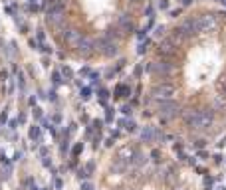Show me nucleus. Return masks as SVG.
Here are the masks:
<instances>
[{"instance_id":"f257e3e1","label":"nucleus","mask_w":226,"mask_h":190,"mask_svg":"<svg viewBox=\"0 0 226 190\" xmlns=\"http://www.w3.org/2000/svg\"><path fill=\"white\" fill-rule=\"evenodd\" d=\"M183 119L187 127L190 129H196V131H202V129H208L214 121V115L212 111H184L183 113Z\"/></svg>"},{"instance_id":"f03ea898","label":"nucleus","mask_w":226,"mask_h":190,"mask_svg":"<svg viewBox=\"0 0 226 190\" xmlns=\"http://www.w3.org/2000/svg\"><path fill=\"white\" fill-rule=\"evenodd\" d=\"M177 95V87L173 83H155L151 87V97L157 101H171Z\"/></svg>"},{"instance_id":"7ed1b4c3","label":"nucleus","mask_w":226,"mask_h":190,"mask_svg":"<svg viewBox=\"0 0 226 190\" xmlns=\"http://www.w3.org/2000/svg\"><path fill=\"white\" fill-rule=\"evenodd\" d=\"M194 22H196V32L198 34H206V32H212V30L216 28L218 20H216L214 14H202V16H196Z\"/></svg>"},{"instance_id":"20e7f679","label":"nucleus","mask_w":226,"mask_h":190,"mask_svg":"<svg viewBox=\"0 0 226 190\" xmlns=\"http://www.w3.org/2000/svg\"><path fill=\"white\" fill-rule=\"evenodd\" d=\"M179 113H180V105L179 103H174L173 99L171 101H161V105H159V115L161 117L173 119V117H177Z\"/></svg>"},{"instance_id":"39448f33","label":"nucleus","mask_w":226,"mask_h":190,"mask_svg":"<svg viewBox=\"0 0 226 190\" xmlns=\"http://www.w3.org/2000/svg\"><path fill=\"white\" fill-rule=\"evenodd\" d=\"M141 139L145 142H153L157 139V131L153 127H145V129H143V133H141Z\"/></svg>"},{"instance_id":"423d86ee","label":"nucleus","mask_w":226,"mask_h":190,"mask_svg":"<svg viewBox=\"0 0 226 190\" xmlns=\"http://www.w3.org/2000/svg\"><path fill=\"white\" fill-rule=\"evenodd\" d=\"M133 155H135V149H133V147H123L121 151L117 152V157H119V158H123V161H131Z\"/></svg>"},{"instance_id":"0eeeda50","label":"nucleus","mask_w":226,"mask_h":190,"mask_svg":"<svg viewBox=\"0 0 226 190\" xmlns=\"http://www.w3.org/2000/svg\"><path fill=\"white\" fill-rule=\"evenodd\" d=\"M131 162H133L135 166H141L143 162H147V157H145V155H141V152H137V151H135V155H133Z\"/></svg>"},{"instance_id":"6e6552de","label":"nucleus","mask_w":226,"mask_h":190,"mask_svg":"<svg viewBox=\"0 0 226 190\" xmlns=\"http://www.w3.org/2000/svg\"><path fill=\"white\" fill-rule=\"evenodd\" d=\"M40 133H42V131H40V127H36V125H34V127H30L28 137L32 139V141H40Z\"/></svg>"},{"instance_id":"1a4fd4ad","label":"nucleus","mask_w":226,"mask_h":190,"mask_svg":"<svg viewBox=\"0 0 226 190\" xmlns=\"http://www.w3.org/2000/svg\"><path fill=\"white\" fill-rule=\"evenodd\" d=\"M119 125H121L123 129H127V131H135V123H133V121H127V119H123V121H119Z\"/></svg>"},{"instance_id":"9d476101","label":"nucleus","mask_w":226,"mask_h":190,"mask_svg":"<svg viewBox=\"0 0 226 190\" xmlns=\"http://www.w3.org/2000/svg\"><path fill=\"white\" fill-rule=\"evenodd\" d=\"M81 151H83V145H75V147H74V157H77Z\"/></svg>"},{"instance_id":"9b49d317","label":"nucleus","mask_w":226,"mask_h":190,"mask_svg":"<svg viewBox=\"0 0 226 190\" xmlns=\"http://www.w3.org/2000/svg\"><path fill=\"white\" fill-rule=\"evenodd\" d=\"M151 157H153V161H157V162H159V161H161V158H159V157H161V152H159V151H157V149H155V151L151 152Z\"/></svg>"},{"instance_id":"f8f14e48","label":"nucleus","mask_w":226,"mask_h":190,"mask_svg":"<svg viewBox=\"0 0 226 190\" xmlns=\"http://www.w3.org/2000/svg\"><path fill=\"white\" fill-rule=\"evenodd\" d=\"M81 190H93V186H91L89 182H83V184H81Z\"/></svg>"},{"instance_id":"ddd939ff","label":"nucleus","mask_w":226,"mask_h":190,"mask_svg":"<svg viewBox=\"0 0 226 190\" xmlns=\"http://www.w3.org/2000/svg\"><path fill=\"white\" fill-rule=\"evenodd\" d=\"M81 97H83V99H89V89H83V91H81Z\"/></svg>"},{"instance_id":"4468645a","label":"nucleus","mask_w":226,"mask_h":190,"mask_svg":"<svg viewBox=\"0 0 226 190\" xmlns=\"http://www.w3.org/2000/svg\"><path fill=\"white\" fill-rule=\"evenodd\" d=\"M123 113H125V115H131V107H127V105H125V107H123Z\"/></svg>"},{"instance_id":"2eb2a0df","label":"nucleus","mask_w":226,"mask_h":190,"mask_svg":"<svg viewBox=\"0 0 226 190\" xmlns=\"http://www.w3.org/2000/svg\"><path fill=\"white\" fill-rule=\"evenodd\" d=\"M85 176H87V174H85L83 170H80V172H77V178H80V180H81V178H85Z\"/></svg>"},{"instance_id":"dca6fc26","label":"nucleus","mask_w":226,"mask_h":190,"mask_svg":"<svg viewBox=\"0 0 226 190\" xmlns=\"http://www.w3.org/2000/svg\"><path fill=\"white\" fill-rule=\"evenodd\" d=\"M34 115H36V117H42V109H34Z\"/></svg>"},{"instance_id":"f3484780","label":"nucleus","mask_w":226,"mask_h":190,"mask_svg":"<svg viewBox=\"0 0 226 190\" xmlns=\"http://www.w3.org/2000/svg\"><path fill=\"white\" fill-rule=\"evenodd\" d=\"M173 190H190V188H187V186H174Z\"/></svg>"},{"instance_id":"a211bd4d","label":"nucleus","mask_w":226,"mask_h":190,"mask_svg":"<svg viewBox=\"0 0 226 190\" xmlns=\"http://www.w3.org/2000/svg\"><path fill=\"white\" fill-rule=\"evenodd\" d=\"M222 87H224V91H226V75L222 77Z\"/></svg>"},{"instance_id":"6ab92c4d","label":"nucleus","mask_w":226,"mask_h":190,"mask_svg":"<svg viewBox=\"0 0 226 190\" xmlns=\"http://www.w3.org/2000/svg\"><path fill=\"white\" fill-rule=\"evenodd\" d=\"M218 190H226V186H220V188H218Z\"/></svg>"},{"instance_id":"aec40b11","label":"nucleus","mask_w":226,"mask_h":190,"mask_svg":"<svg viewBox=\"0 0 226 190\" xmlns=\"http://www.w3.org/2000/svg\"><path fill=\"white\" fill-rule=\"evenodd\" d=\"M32 190H38V188H36V186H32Z\"/></svg>"}]
</instances>
